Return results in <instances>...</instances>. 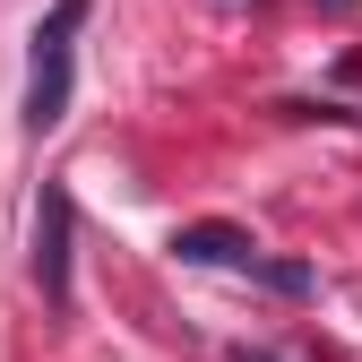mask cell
Returning a JSON list of instances; mask_svg holds the SVG:
<instances>
[{
    "instance_id": "cell-4",
    "label": "cell",
    "mask_w": 362,
    "mask_h": 362,
    "mask_svg": "<svg viewBox=\"0 0 362 362\" xmlns=\"http://www.w3.org/2000/svg\"><path fill=\"white\" fill-rule=\"evenodd\" d=\"M233 362H276V354H250V345H242V354H233Z\"/></svg>"
},
{
    "instance_id": "cell-2",
    "label": "cell",
    "mask_w": 362,
    "mask_h": 362,
    "mask_svg": "<svg viewBox=\"0 0 362 362\" xmlns=\"http://www.w3.org/2000/svg\"><path fill=\"white\" fill-rule=\"evenodd\" d=\"M69 190H43L35 199V285L52 310H69Z\"/></svg>"
},
{
    "instance_id": "cell-3",
    "label": "cell",
    "mask_w": 362,
    "mask_h": 362,
    "mask_svg": "<svg viewBox=\"0 0 362 362\" xmlns=\"http://www.w3.org/2000/svg\"><path fill=\"white\" fill-rule=\"evenodd\" d=\"M173 250L190 259V267H259V250H250L242 224H181Z\"/></svg>"
},
{
    "instance_id": "cell-1",
    "label": "cell",
    "mask_w": 362,
    "mask_h": 362,
    "mask_svg": "<svg viewBox=\"0 0 362 362\" xmlns=\"http://www.w3.org/2000/svg\"><path fill=\"white\" fill-rule=\"evenodd\" d=\"M95 0H52V9L35 18V52H26V129L43 139V129L69 121V78H78V26Z\"/></svg>"
}]
</instances>
